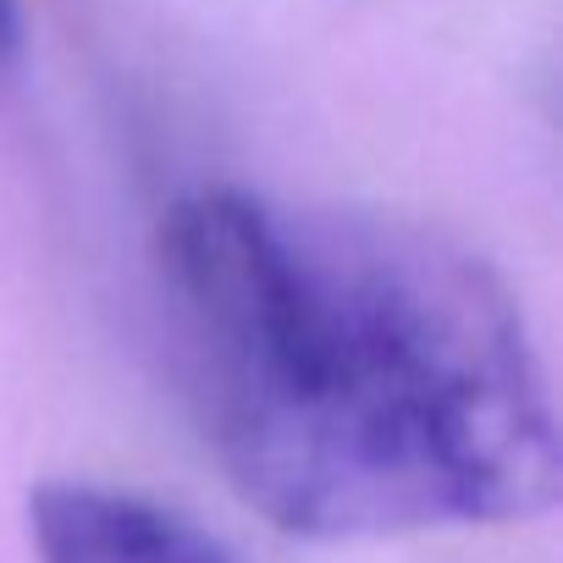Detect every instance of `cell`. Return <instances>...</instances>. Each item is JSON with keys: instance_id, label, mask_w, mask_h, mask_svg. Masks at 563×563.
Here are the masks:
<instances>
[{"instance_id": "cell-1", "label": "cell", "mask_w": 563, "mask_h": 563, "mask_svg": "<svg viewBox=\"0 0 563 563\" xmlns=\"http://www.w3.org/2000/svg\"><path fill=\"white\" fill-rule=\"evenodd\" d=\"M183 398L276 530L371 541L552 508V393L503 276L382 210L199 188L155 243Z\"/></svg>"}, {"instance_id": "cell-2", "label": "cell", "mask_w": 563, "mask_h": 563, "mask_svg": "<svg viewBox=\"0 0 563 563\" xmlns=\"http://www.w3.org/2000/svg\"><path fill=\"white\" fill-rule=\"evenodd\" d=\"M29 530L40 563H238L177 508L95 481L40 486L29 497Z\"/></svg>"}, {"instance_id": "cell-3", "label": "cell", "mask_w": 563, "mask_h": 563, "mask_svg": "<svg viewBox=\"0 0 563 563\" xmlns=\"http://www.w3.org/2000/svg\"><path fill=\"white\" fill-rule=\"evenodd\" d=\"M18 51H23V7L0 0V62H18Z\"/></svg>"}]
</instances>
